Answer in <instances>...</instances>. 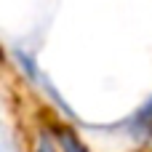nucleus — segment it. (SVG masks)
Segmentation results:
<instances>
[{"label":"nucleus","mask_w":152,"mask_h":152,"mask_svg":"<svg viewBox=\"0 0 152 152\" xmlns=\"http://www.w3.org/2000/svg\"><path fill=\"white\" fill-rule=\"evenodd\" d=\"M59 147L61 152H88V147L77 139V134L75 131H69V128H61L59 131Z\"/></svg>","instance_id":"obj_1"},{"label":"nucleus","mask_w":152,"mask_h":152,"mask_svg":"<svg viewBox=\"0 0 152 152\" xmlns=\"http://www.w3.org/2000/svg\"><path fill=\"white\" fill-rule=\"evenodd\" d=\"M37 152H56V150H53V144H51V139H48L45 134H43L40 142H37Z\"/></svg>","instance_id":"obj_2"}]
</instances>
